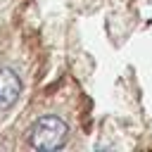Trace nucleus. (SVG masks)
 I'll list each match as a JSON object with an SVG mask.
<instances>
[{
    "instance_id": "1",
    "label": "nucleus",
    "mask_w": 152,
    "mask_h": 152,
    "mask_svg": "<svg viewBox=\"0 0 152 152\" xmlns=\"http://www.w3.org/2000/svg\"><path fill=\"white\" fill-rule=\"evenodd\" d=\"M66 124L55 116V114H45L40 116L33 126H31V133H28V145L33 150H40V152H50V150H59L66 140Z\"/></svg>"
},
{
    "instance_id": "2",
    "label": "nucleus",
    "mask_w": 152,
    "mask_h": 152,
    "mask_svg": "<svg viewBox=\"0 0 152 152\" xmlns=\"http://www.w3.org/2000/svg\"><path fill=\"white\" fill-rule=\"evenodd\" d=\"M19 95H21V78L17 76L14 69L2 66L0 69V109L14 107Z\"/></svg>"
}]
</instances>
